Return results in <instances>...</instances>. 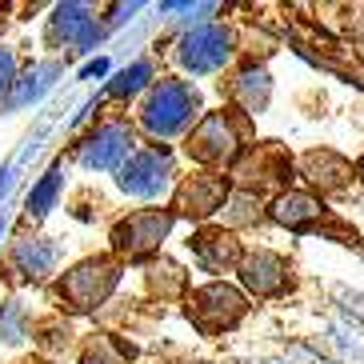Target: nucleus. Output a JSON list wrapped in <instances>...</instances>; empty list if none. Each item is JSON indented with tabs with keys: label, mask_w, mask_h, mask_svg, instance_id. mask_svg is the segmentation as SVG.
<instances>
[{
	"label": "nucleus",
	"mask_w": 364,
	"mask_h": 364,
	"mask_svg": "<svg viewBox=\"0 0 364 364\" xmlns=\"http://www.w3.org/2000/svg\"><path fill=\"white\" fill-rule=\"evenodd\" d=\"M248 149V124L236 108H220V112H204L196 120L188 136H184V152L196 164H236V156Z\"/></svg>",
	"instance_id": "1"
},
{
	"label": "nucleus",
	"mask_w": 364,
	"mask_h": 364,
	"mask_svg": "<svg viewBox=\"0 0 364 364\" xmlns=\"http://www.w3.org/2000/svg\"><path fill=\"white\" fill-rule=\"evenodd\" d=\"M117 280H120L117 257H88L56 280V300L68 312H92L108 300V292L117 289Z\"/></svg>",
	"instance_id": "2"
},
{
	"label": "nucleus",
	"mask_w": 364,
	"mask_h": 364,
	"mask_svg": "<svg viewBox=\"0 0 364 364\" xmlns=\"http://www.w3.org/2000/svg\"><path fill=\"white\" fill-rule=\"evenodd\" d=\"M196 88L184 85V80H161V85L149 88V97L140 105V124L152 132V136H176L196 120Z\"/></svg>",
	"instance_id": "3"
},
{
	"label": "nucleus",
	"mask_w": 364,
	"mask_h": 364,
	"mask_svg": "<svg viewBox=\"0 0 364 364\" xmlns=\"http://www.w3.org/2000/svg\"><path fill=\"white\" fill-rule=\"evenodd\" d=\"M188 304V321L204 332V336H216V332L225 328H236L240 316L248 312V296L225 280H213V284H200L184 296Z\"/></svg>",
	"instance_id": "4"
},
{
	"label": "nucleus",
	"mask_w": 364,
	"mask_h": 364,
	"mask_svg": "<svg viewBox=\"0 0 364 364\" xmlns=\"http://www.w3.org/2000/svg\"><path fill=\"white\" fill-rule=\"evenodd\" d=\"M232 181H236V188H245V193L264 196L268 188H280L284 181H292V156L280 149L277 140L248 144L232 164ZM280 193H284V188H280Z\"/></svg>",
	"instance_id": "5"
},
{
	"label": "nucleus",
	"mask_w": 364,
	"mask_h": 364,
	"mask_svg": "<svg viewBox=\"0 0 364 364\" xmlns=\"http://www.w3.org/2000/svg\"><path fill=\"white\" fill-rule=\"evenodd\" d=\"M172 225H176L172 208H136L124 220H117V228H112V252L129 257V260L152 257L161 248V240L172 232Z\"/></svg>",
	"instance_id": "6"
},
{
	"label": "nucleus",
	"mask_w": 364,
	"mask_h": 364,
	"mask_svg": "<svg viewBox=\"0 0 364 364\" xmlns=\"http://www.w3.org/2000/svg\"><path fill=\"white\" fill-rule=\"evenodd\" d=\"M228 176L225 172H196L184 176L176 196H172V216H188V220H208L213 213H220L228 200Z\"/></svg>",
	"instance_id": "7"
},
{
	"label": "nucleus",
	"mask_w": 364,
	"mask_h": 364,
	"mask_svg": "<svg viewBox=\"0 0 364 364\" xmlns=\"http://www.w3.org/2000/svg\"><path fill=\"white\" fill-rule=\"evenodd\" d=\"M172 176H176V168H172L168 149L152 144V149H136L124 161V168H120V188L132 196H161Z\"/></svg>",
	"instance_id": "8"
},
{
	"label": "nucleus",
	"mask_w": 364,
	"mask_h": 364,
	"mask_svg": "<svg viewBox=\"0 0 364 364\" xmlns=\"http://www.w3.org/2000/svg\"><path fill=\"white\" fill-rule=\"evenodd\" d=\"M240 284L252 296H280L292 284V268L284 257L268 252V248H257V252L240 257Z\"/></svg>",
	"instance_id": "9"
},
{
	"label": "nucleus",
	"mask_w": 364,
	"mask_h": 364,
	"mask_svg": "<svg viewBox=\"0 0 364 364\" xmlns=\"http://www.w3.org/2000/svg\"><path fill=\"white\" fill-rule=\"evenodd\" d=\"M228 56H232V41H228V33L220 24H200V28H193L181 41V60L193 73H213V68L225 65Z\"/></svg>",
	"instance_id": "10"
},
{
	"label": "nucleus",
	"mask_w": 364,
	"mask_h": 364,
	"mask_svg": "<svg viewBox=\"0 0 364 364\" xmlns=\"http://www.w3.org/2000/svg\"><path fill=\"white\" fill-rule=\"evenodd\" d=\"M132 152H136V144H132L129 124H100V129L85 140L80 161H85L88 168H112V164L129 161Z\"/></svg>",
	"instance_id": "11"
},
{
	"label": "nucleus",
	"mask_w": 364,
	"mask_h": 364,
	"mask_svg": "<svg viewBox=\"0 0 364 364\" xmlns=\"http://www.w3.org/2000/svg\"><path fill=\"white\" fill-rule=\"evenodd\" d=\"M300 176L321 193H344L353 184V164L332 149H312L300 156Z\"/></svg>",
	"instance_id": "12"
},
{
	"label": "nucleus",
	"mask_w": 364,
	"mask_h": 364,
	"mask_svg": "<svg viewBox=\"0 0 364 364\" xmlns=\"http://www.w3.org/2000/svg\"><path fill=\"white\" fill-rule=\"evenodd\" d=\"M188 248H193V257L200 260L208 272H225V268L240 264V257H245V252H240V240H236L225 225H208V228H200V232H193Z\"/></svg>",
	"instance_id": "13"
},
{
	"label": "nucleus",
	"mask_w": 364,
	"mask_h": 364,
	"mask_svg": "<svg viewBox=\"0 0 364 364\" xmlns=\"http://www.w3.org/2000/svg\"><path fill=\"white\" fill-rule=\"evenodd\" d=\"M268 216L277 220V225L284 228H312L324 220V204L316 200L312 193H300V188H284V193L272 196V204H268Z\"/></svg>",
	"instance_id": "14"
},
{
	"label": "nucleus",
	"mask_w": 364,
	"mask_h": 364,
	"mask_svg": "<svg viewBox=\"0 0 364 364\" xmlns=\"http://www.w3.org/2000/svg\"><path fill=\"white\" fill-rule=\"evenodd\" d=\"M268 92H272V85H268V73L257 65L240 68V73L228 80V100L236 105V112L240 117H252V112H260V108L268 105Z\"/></svg>",
	"instance_id": "15"
},
{
	"label": "nucleus",
	"mask_w": 364,
	"mask_h": 364,
	"mask_svg": "<svg viewBox=\"0 0 364 364\" xmlns=\"http://www.w3.org/2000/svg\"><path fill=\"white\" fill-rule=\"evenodd\" d=\"M56 257H60V248L48 236H28V240H21L12 248V268L24 272L28 280H44L56 268Z\"/></svg>",
	"instance_id": "16"
},
{
	"label": "nucleus",
	"mask_w": 364,
	"mask_h": 364,
	"mask_svg": "<svg viewBox=\"0 0 364 364\" xmlns=\"http://www.w3.org/2000/svg\"><path fill=\"white\" fill-rule=\"evenodd\" d=\"M144 280H149V289L161 300L181 296V292L188 289V272H184L181 264H172V260H149V264H144Z\"/></svg>",
	"instance_id": "17"
},
{
	"label": "nucleus",
	"mask_w": 364,
	"mask_h": 364,
	"mask_svg": "<svg viewBox=\"0 0 364 364\" xmlns=\"http://www.w3.org/2000/svg\"><path fill=\"white\" fill-rule=\"evenodd\" d=\"M80 364H132V344H124L120 336H108V332H97V336H88Z\"/></svg>",
	"instance_id": "18"
},
{
	"label": "nucleus",
	"mask_w": 364,
	"mask_h": 364,
	"mask_svg": "<svg viewBox=\"0 0 364 364\" xmlns=\"http://www.w3.org/2000/svg\"><path fill=\"white\" fill-rule=\"evenodd\" d=\"M220 216H225L228 232H232V228H240V225H257L260 216H264V204H260V196L245 193V188H236V193H228Z\"/></svg>",
	"instance_id": "19"
},
{
	"label": "nucleus",
	"mask_w": 364,
	"mask_h": 364,
	"mask_svg": "<svg viewBox=\"0 0 364 364\" xmlns=\"http://www.w3.org/2000/svg\"><path fill=\"white\" fill-rule=\"evenodd\" d=\"M56 184H60V172L53 168V172H48V176H44V181H41V188H36V193L28 196V213H36V216L44 213V204L53 200V193H56Z\"/></svg>",
	"instance_id": "20"
},
{
	"label": "nucleus",
	"mask_w": 364,
	"mask_h": 364,
	"mask_svg": "<svg viewBox=\"0 0 364 364\" xmlns=\"http://www.w3.org/2000/svg\"><path fill=\"white\" fill-rule=\"evenodd\" d=\"M12 76H16V56L9 48H0V92L12 85Z\"/></svg>",
	"instance_id": "21"
},
{
	"label": "nucleus",
	"mask_w": 364,
	"mask_h": 364,
	"mask_svg": "<svg viewBox=\"0 0 364 364\" xmlns=\"http://www.w3.org/2000/svg\"><path fill=\"white\" fill-rule=\"evenodd\" d=\"M144 73H149V68L136 65L132 73H124V76L117 80V85H112V92H132V88H140V76H144Z\"/></svg>",
	"instance_id": "22"
},
{
	"label": "nucleus",
	"mask_w": 364,
	"mask_h": 364,
	"mask_svg": "<svg viewBox=\"0 0 364 364\" xmlns=\"http://www.w3.org/2000/svg\"><path fill=\"white\" fill-rule=\"evenodd\" d=\"M353 172H356V181L364 184V156H360V161H356V168H353Z\"/></svg>",
	"instance_id": "23"
},
{
	"label": "nucleus",
	"mask_w": 364,
	"mask_h": 364,
	"mask_svg": "<svg viewBox=\"0 0 364 364\" xmlns=\"http://www.w3.org/2000/svg\"><path fill=\"white\" fill-rule=\"evenodd\" d=\"M24 364H44V360H24Z\"/></svg>",
	"instance_id": "24"
}]
</instances>
